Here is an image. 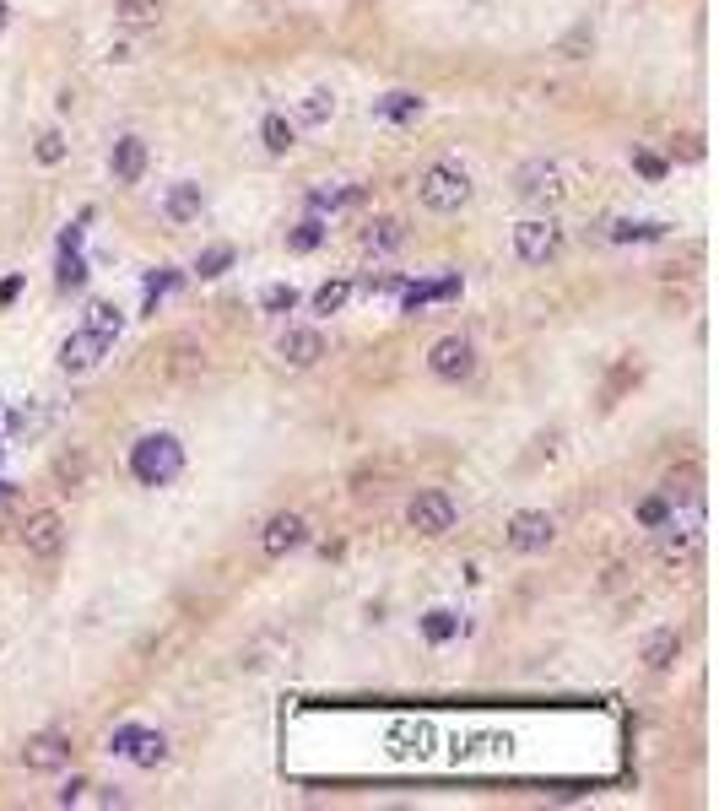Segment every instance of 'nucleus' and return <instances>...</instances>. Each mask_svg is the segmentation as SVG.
<instances>
[{"instance_id": "1", "label": "nucleus", "mask_w": 719, "mask_h": 811, "mask_svg": "<svg viewBox=\"0 0 719 811\" xmlns=\"http://www.w3.org/2000/svg\"><path fill=\"white\" fill-rule=\"evenodd\" d=\"M130 471H136L141 487H168L184 471V444L173 433H146L130 449Z\"/></svg>"}, {"instance_id": "2", "label": "nucleus", "mask_w": 719, "mask_h": 811, "mask_svg": "<svg viewBox=\"0 0 719 811\" xmlns=\"http://www.w3.org/2000/svg\"><path fill=\"white\" fill-rule=\"evenodd\" d=\"M417 201L428 206V211H460L465 201H471V174H465L460 163H433V168H422V179H417Z\"/></svg>"}, {"instance_id": "3", "label": "nucleus", "mask_w": 719, "mask_h": 811, "mask_svg": "<svg viewBox=\"0 0 719 811\" xmlns=\"http://www.w3.org/2000/svg\"><path fill=\"white\" fill-rule=\"evenodd\" d=\"M557 249H563V228H557L552 217H530L514 228V255L525 265H547Z\"/></svg>"}, {"instance_id": "4", "label": "nucleus", "mask_w": 719, "mask_h": 811, "mask_svg": "<svg viewBox=\"0 0 719 811\" xmlns=\"http://www.w3.org/2000/svg\"><path fill=\"white\" fill-rule=\"evenodd\" d=\"M503 541H509L514 552H547L557 541V520L541 514V509H519L509 520V530H503Z\"/></svg>"}, {"instance_id": "5", "label": "nucleus", "mask_w": 719, "mask_h": 811, "mask_svg": "<svg viewBox=\"0 0 719 811\" xmlns=\"http://www.w3.org/2000/svg\"><path fill=\"white\" fill-rule=\"evenodd\" d=\"M428 368H433L438 379L460 384V379H471V368H476V347L465 336H438L433 347H428Z\"/></svg>"}, {"instance_id": "6", "label": "nucleus", "mask_w": 719, "mask_h": 811, "mask_svg": "<svg viewBox=\"0 0 719 811\" xmlns=\"http://www.w3.org/2000/svg\"><path fill=\"white\" fill-rule=\"evenodd\" d=\"M406 525L417 530V536H444V530H455V498L449 493H417L406 509Z\"/></svg>"}, {"instance_id": "7", "label": "nucleus", "mask_w": 719, "mask_h": 811, "mask_svg": "<svg viewBox=\"0 0 719 811\" xmlns=\"http://www.w3.org/2000/svg\"><path fill=\"white\" fill-rule=\"evenodd\" d=\"M22 547H28L33 557H60V547H65V520L55 509H38V514H28V525H22Z\"/></svg>"}, {"instance_id": "8", "label": "nucleus", "mask_w": 719, "mask_h": 811, "mask_svg": "<svg viewBox=\"0 0 719 811\" xmlns=\"http://www.w3.org/2000/svg\"><path fill=\"white\" fill-rule=\"evenodd\" d=\"M303 541H309V520H303L298 509H282V514H271L260 547H265V557H287V552H298Z\"/></svg>"}, {"instance_id": "9", "label": "nucleus", "mask_w": 719, "mask_h": 811, "mask_svg": "<svg viewBox=\"0 0 719 811\" xmlns=\"http://www.w3.org/2000/svg\"><path fill=\"white\" fill-rule=\"evenodd\" d=\"M384 747H390V757H428L433 752V725L428 720H395L390 736H384Z\"/></svg>"}, {"instance_id": "10", "label": "nucleus", "mask_w": 719, "mask_h": 811, "mask_svg": "<svg viewBox=\"0 0 719 811\" xmlns=\"http://www.w3.org/2000/svg\"><path fill=\"white\" fill-rule=\"evenodd\" d=\"M65 763H71L65 736H28V747H22V768H33V774H60Z\"/></svg>"}, {"instance_id": "11", "label": "nucleus", "mask_w": 719, "mask_h": 811, "mask_svg": "<svg viewBox=\"0 0 719 811\" xmlns=\"http://www.w3.org/2000/svg\"><path fill=\"white\" fill-rule=\"evenodd\" d=\"M514 184H519V195H525V201H541V206L563 201V174H557L552 163H525Z\"/></svg>"}, {"instance_id": "12", "label": "nucleus", "mask_w": 719, "mask_h": 811, "mask_svg": "<svg viewBox=\"0 0 719 811\" xmlns=\"http://www.w3.org/2000/svg\"><path fill=\"white\" fill-rule=\"evenodd\" d=\"M109 352V341L92 336V330H76V336L60 341V368L65 374H87V368H98V357Z\"/></svg>"}, {"instance_id": "13", "label": "nucleus", "mask_w": 719, "mask_h": 811, "mask_svg": "<svg viewBox=\"0 0 719 811\" xmlns=\"http://www.w3.org/2000/svg\"><path fill=\"white\" fill-rule=\"evenodd\" d=\"M276 352H282L287 368H314L319 357H325V336H319V330H282Z\"/></svg>"}, {"instance_id": "14", "label": "nucleus", "mask_w": 719, "mask_h": 811, "mask_svg": "<svg viewBox=\"0 0 719 811\" xmlns=\"http://www.w3.org/2000/svg\"><path fill=\"white\" fill-rule=\"evenodd\" d=\"M109 168H114V184H136L146 174V141L141 136H119L114 152H109Z\"/></svg>"}, {"instance_id": "15", "label": "nucleus", "mask_w": 719, "mask_h": 811, "mask_svg": "<svg viewBox=\"0 0 719 811\" xmlns=\"http://www.w3.org/2000/svg\"><path fill=\"white\" fill-rule=\"evenodd\" d=\"M163 211H168V222H179V228H184V222H201V211H206L201 184H190V179H184V184H173V190H168V201H163Z\"/></svg>"}, {"instance_id": "16", "label": "nucleus", "mask_w": 719, "mask_h": 811, "mask_svg": "<svg viewBox=\"0 0 719 811\" xmlns=\"http://www.w3.org/2000/svg\"><path fill=\"white\" fill-rule=\"evenodd\" d=\"M676 655H682V633L660 628V633H649V638H644V666H649V671H671V666H676Z\"/></svg>"}, {"instance_id": "17", "label": "nucleus", "mask_w": 719, "mask_h": 811, "mask_svg": "<svg viewBox=\"0 0 719 811\" xmlns=\"http://www.w3.org/2000/svg\"><path fill=\"white\" fill-rule=\"evenodd\" d=\"M406 244V222L401 217H379L363 228V249H374V255H390V249Z\"/></svg>"}, {"instance_id": "18", "label": "nucleus", "mask_w": 719, "mask_h": 811, "mask_svg": "<svg viewBox=\"0 0 719 811\" xmlns=\"http://www.w3.org/2000/svg\"><path fill=\"white\" fill-rule=\"evenodd\" d=\"M260 141H265V152H271V157H287L292 146H298V130H292L287 114H265L260 119Z\"/></svg>"}, {"instance_id": "19", "label": "nucleus", "mask_w": 719, "mask_h": 811, "mask_svg": "<svg viewBox=\"0 0 719 811\" xmlns=\"http://www.w3.org/2000/svg\"><path fill=\"white\" fill-rule=\"evenodd\" d=\"M374 114L390 119V125H417V119H422V98H417V92H390V98L374 103Z\"/></svg>"}, {"instance_id": "20", "label": "nucleus", "mask_w": 719, "mask_h": 811, "mask_svg": "<svg viewBox=\"0 0 719 811\" xmlns=\"http://www.w3.org/2000/svg\"><path fill=\"white\" fill-rule=\"evenodd\" d=\"M671 530H676V525H671ZM698 552H703V536H698V530H676V536L660 541V557H665V563H676V568L698 563Z\"/></svg>"}, {"instance_id": "21", "label": "nucleus", "mask_w": 719, "mask_h": 811, "mask_svg": "<svg viewBox=\"0 0 719 811\" xmlns=\"http://www.w3.org/2000/svg\"><path fill=\"white\" fill-rule=\"evenodd\" d=\"M125 757H130L136 768H157V763L168 757V736H163V730H136V741H130Z\"/></svg>"}, {"instance_id": "22", "label": "nucleus", "mask_w": 719, "mask_h": 811, "mask_svg": "<svg viewBox=\"0 0 719 811\" xmlns=\"http://www.w3.org/2000/svg\"><path fill=\"white\" fill-rule=\"evenodd\" d=\"M114 17L125 22V28H157L163 0H114Z\"/></svg>"}, {"instance_id": "23", "label": "nucleus", "mask_w": 719, "mask_h": 811, "mask_svg": "<svg viewBox=\"0 0 719 811\" xmlns=\"http://www.w3.org/2000/svg\"><path fill=\"white\" fill-rule=\"evenodd\" d=\"M87 330H92V336H103V341H114L119 330H125V314H119L114 303H92V309H87Z\"/></svg>"}, {"instance_id": "24", "label": "nucleus", "mask_w": 719, "mask_h": 811, "mask_svg": "<svg viewBox=\"0 0 719 811\" xmlns=\"http://www.w3.org/2000/svg\"><path fill=\"white\" fill-rule=\"evenodd\" d=\"M346 298H352V282H346V276H336V282L314 287V314H341Z\"/></svg>"}, {"instance_id": "25", "label": "nucleus", "mask_w": 719, "mask_h": 811, "mask_svg": "<svg viewBox=\"0 0 719 811\" xmlns=\"http://www.w3.org/2000/svg\"><path fill=\"white\" fill-rule=\"evenodd\" d=\"M422 633H428V644H449V638L460 633V617L438 606V611H428V617H422Z\"/></svg>"}, {"instance_id": "26", "label": "nucleus", "mask_w": 719, "mask_h": 811, "mask_svg": "<svg viewBox=\"0 0 719 811\" xmlns=\"http://www.w3.org/2000/svg\"><path fill=\"white\" fill-rule=\"evenodd\" d=\"M260 309H265V314H292V309H298V287H287V282L265 287V292H260Z\"/></svg>"}, {"instance_id": "27", "label": "nucleus", "mask_w": 719, "mask_h": 811, "mask_svg": "<svg viewBox=\"0 0 719 811\" xmlns=\"http://www.w3.org/2000/svg\"><path fill=\"white\" fill-rule=\"evenodd\" d=\"M228 265H233V244H211V249H201V260H195V271H201L206 282H211V276H222V271H228Z\"/></svg>"}, {"instance_id": "28", "label": "nucleus", "mask_w": 719, "mask_h": 811, "mask_svg": "<svg viewBox=\"0 0 719 811\" xmlns=\"http://www.w3.org/2000/svg\"><path fill=\"white\" fill-rule=\"evenodd\" d=\"M330 114H336V98H330L325 87H314L309 98H303V125H325Z\"/></svg>"}, {"instance_id": "29", "label": "nucleus", "mask_w": 719, "mask_h": 811, "mask_svg": "<svg viewBox=\"0 0 719 811\" xmlns=\"http://www.w3.org/2000/svg\"><path fill=\"white\" fill-rule=\"evenodd\" d=\"M319 238H325V222H319V217H309V222H298V228L287 233V249H298V255H309V249L319 244Z\"/></svg>"}, {"instance_id": "30", "label": "nucleus", "mask_w": 719, "mask_h": 811, "mask_svg": "<svg viewBox=\"0 0 719 811\" xmlns=\"http://www.w3.org/2000/svg\"><path fill=\"white\" fill-rule=\"evenodd\" d=\"M638 525L665 530V525H671V503H665V498H644V503H638Z\"/></svg>"}, {"instance_id": "31", "label": "nucleus", "mask_w": 719, "mask_h": 811, "mask_svg": "<svg viewBox=\"0 0 719 811\" xmlns=\"http://www.w3.org/2000/svg\"><path fill=\"white\" fill-rule=\"evenodd\" d=\"M87 282V260L76 255V249H65V260H60V287L71 292V287H82Z\"/></svg>"}, {"instance_id": "32", "label": "nucleus", "mask_w": 719, "mask_h": 811, "mask_svg": "<svg viewBox=\"0 0 719 811\" xmlns=\"http://www.w3.org/2000/svg\"><path fill=\"white\" fill-rule=\"evenodd\" d=\"M33 152H38V163H49V168H55L60 157H65V136H60V130H44V136H38V146H33Z\"/></svg>"}, {"instance_id": "33", "label": "nucleus", "mask_w": 719, "mask_h": 811, "mask_svg": "<svg viewBox=\"0 0 719 811\" xmlns=\"http://www.w3.org/2000/svg\"><path fill=\"white\" fill-rule=\"evenodd\" d=\"M660 233H665L660 222H617V228H611L617 244H628V238H660Z\"/></svg>"}, {"instance_id": "34", "label": "nucleus", "mask_w": 719, "mask_h": 811, "mask_svg": "<svg viewBox=\"0 0 719 811\" xmlns=\"http://www.w3.org/2000/svg\"><path fill=\"white\" fill-rule=\"evenodd\" d=\"M44 428V411H11L6 417V433H38Z\"/></svg>"}, {"instance_id": "35", "label": "nucleus", "mask_w": 719, "mask_h": 811, "mask_svg": "<svg viewBox=\"0 0 719 811\" xmlns=\"http://www.w3.org/2000/svg\"><path fill=\"white\" fill-rule=\"evenodd\" d=\"M633 168L644 179H665V157H655V152H633Z\"/></svg>"}, {"instance_id": "36", "label": "nucleus", "mask_w": 719, "mask_h": 811, "mask_svg": "<svg viewBox=\"0 0 719 811\" xmlns=\"http://www.w3.org/2000/svg\"><path fill=\"white\" fill-rule=\"evenodd\" d=\"M136 730H141V725H119L114 736H109V752H114V757H125V752H130V741H136Z\"/></svg>"}, {"instance_id": "37", "label": "nucleus", "mask_w": 719, "mask_h": 811, "mask_svg": "<svg viewBox=\"0 0 719 811\" xmlns=\"http://www.w3.org/2000/svg\"><path fill=\"white\" fill-rule=\"evenodd\" d=\"M433 298V287H406V298H401V314H417L422 303Z\"/></svg>"}, {"instance_id": "38", "label": "nucleus", "mask_w": 719, "mask_h": 811, "mask_svg": "<svg viewBox=\"0 0 719 811\" xmlns=\"http://www.w3.org/2000/svg\"><path fill=\"white\" fill-rule=\"evenodd\" d=\"M87 790H92L87 779H71V784H65V790H60V806H76V801H82Z\"/></svg>"}, {"instance_id": "39", "label": "nucleus", "mask_w": 719, "mask_h": 811, "mask_svg": "<svg viewBox=\"0 0 719 811\" xmlns=\"http://www.w3.org/2000/svg\"><path fill=\"white\" fill-rule=\"evenodd\" d=\"M0 28H6V0H0Z\"/></svg>"}, {"instance_id": "40", "label": "nucleus", "mask_w": 719, "mask_h": 811, "mask_svg": "<svg viewBox=\"0 0 719 811\" xmlns=\"http://www.w3.org/2000/svg\"><path fill=\"white\" fill-rule=\"evenodd\" d=\"M6 493H11V487H6V482H0V498H6Z\"/></svg>"}]
</instances>
